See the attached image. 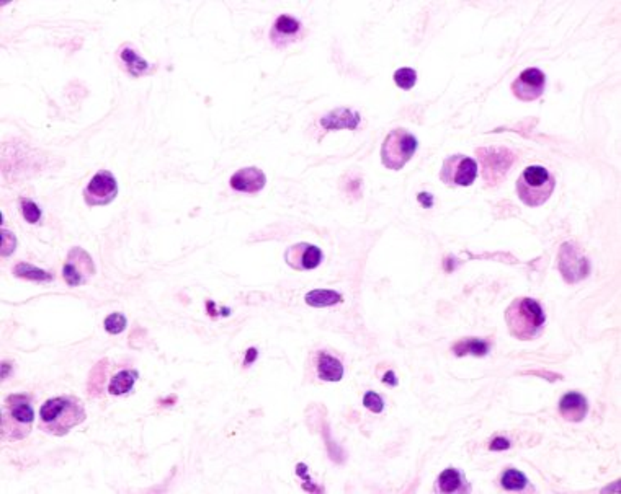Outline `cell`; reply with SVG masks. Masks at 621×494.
Masks as SVG:
<instances>
[{"mask_svg": "<svg viewBox=\"0 0 621 494\" xmlns=\"http://www.w3.org/2000/svg\"><path fill=\"white\" fill-rule=\"evenodd\" d=\"M14 276L20 279L36 281V282H49L53 281V274L41 268H36L30 263H16L14 268Z\"/></svg>", "mask_w": 621, "mask_h": 494, "instance_id": "7402d4cb", "label": "cell"}, {"mask_svg": "<svg viewBox=\"0 0 621 494\" xmlns=\"http://www.w3.org/2000/svg\"><path fill=\"white\" fill-rule=\"evenodd\" d=\"M383 382H385V384H391V387H396V385H398L396 376H394V372H393V371H389V372L385 374V377H383Z\"/></svg>", "mask_w": 621, "mask_h": 494, "instance_id": "d6a6232c", "label": "cell"}, {"mask_svg": "<svg viewBox=\"0 0 621 494\" xmlns=\"http://www.w3.org/2000/svg\"><path fill=\"white\" fill-rule=\"evenodd\" d=\"M285 261L290 268L298 271L315 269L323 261V252L310 243H296L285 252Z\"/></svg>", "mask_w": 621, "mask_h": 494, "instance_id": "7c38bea8", "label": "cell"}, {"mask_svg": "<svg viewBox=\"0 0 621 494\" xmlns=\"http://www.w3.org/2000/svg\"><path fill=\"white\" fill-rule=\"evenodd\" d=\"M361 116L358 111L348 110V108H337L327 113L325 116L320 118V126L325 130H338V129H357L360 126Z\"/></svg>", "mask_w": 621, "mask_h": 494, "instance_id": "2e32d148", "label": "cell"}, {"mask_svg": "<svg viewBox=\"0 0 621 494\" xmlns=\"http://www.w3.org/2000/svg\"><path fill=\"white\" fill-rule=\"evenodd\" d=\"M433 490L440 494H465L471 493V486L458 468L448 467L435 480Z\"/></svg>", "mask_w": 621, "mask_h": 494, "instance_id": "5bb4252c", "label": "cell"}, {"mask_svg": "<svg viewBox=\"0 0 621 494\" xmlns=\"http://www.w3.org/2000/svg\"><path fill=\"white\" fill-rule=\"evenodd\" d=\"M35 424V410L30 396L14 393L4 400L2 405V439L5 442L21 441L30 436Z\"/></svg>", "mask_w": 621, "mask_h": 494, "instance_id": "3957f363", "label": "cell"}, {"mask_svg": "<svg viewBox=\"0 0 621 494\" xmlns=\"http://www.w3.org/2000/svg\"><path fill=\"white\" fill-rule=\"evenodd\" d=\"M363 405L366 410H370L371 413H381L385 410V401L375 391H366L363 396Z\"/></svg>", "mask_w": 621, "mask_h": 494, "instance_id": "f546056e", "label": "cell"}, {"mask_svg": "<svg viewBox=\"0 0 621 494\" xmlns=\"http://www.w3.org/2000/svg\"><path fill=\"white\" fill-rule=\"evenodd\" d=\"M9 367H12V366L9 364V362H2V379L4 380L7 379V376H9V374H7L9 372Z\"/></svg>", "mask_w": 621, "mask_h": 494, "instance_id": "836d02e7", "label": "cell"}, {"mask_svg": "<svg viewBox=\"0 0 621 494\" xmlns=\"http://www.w3.org/2000/svg\"><path fill=\"white\" fill-rule=\"evenodd\" d=\"M301 30V21L296 20L295 16L290 15H280L278 19H276L275 25H273V31H272V39L276 46L281 48L285 46V38L288 39H295L296 35Z\"/></svg>", "mask_w": 621, "mask_h": 494, "instance_id": "e0dca14e", "label": "cell"}, {"mask_svg": "<svg viewBox=\"0 0 621 494\" xmlns=\"http://www.w3.org/2000/svg\"><path fill=\"white\" fill-rule=\"evenodd\" d=\"M20 212L28 224H38L43 217V212L38 204L28 200V197H21L20 200Z\"/></svg>", "mask_w": 621, "mask_h": 494, "instance_id": "484cf974", "label": "cell"}, {"mask_svg": "<svg viewBox=\"0 0 621 494\" xmlns=\"http://www.w3.org/2000/svg\"><path fill=\"white\" fill-rule=\"evenodd\" d=\"M118 196V183L108 170H99L84 190V201L87 206H106Z\"/></svg>", "mask_w": 621, "mask_h": 494, "instance_id": "30bf717a", "label": "cell"}, {"mask_svg": "<svg viewBox=\"0 0 621 494\" xmlns=\"http://www.w3.org/2000/svg\"><path fill=\"white\" fill-rule=\"evenodd\" d=\"M500 485L507 491H523L528 485V478L522 471L509 468L500 475Z\"/></svg>", "mask_w": 621, "mask_h": 494, "instance_id": "d4e9b609", "label": "cell"}, {"mask_svg": "<svg viewBox=\"0 0 621 494\" xmlns=\"http://www.w3.org/2000/svg\"><path fill=\"white\" fill-rule=\"evenodd\" d=\"M16 248V237L14 232L5 230L2 229V249H0V254H2V258H9L12 257L14 252Z\"/></svg>", "mask_w": 621, "mask_h": 494, "instance_id": "f1b7e54d", "label": "cell"}, {"mask_svg": "<svg viewBox=\"0 0 621 494\" xmlns=\"http://www.w3.org/2000/svg\"><path fill=\"white\" fill-rule=\"evenodd\" d=\"M87 419L86 406L81 398L72 395L54 396L39 408L38 428L46 434L62 437Z\"/></svg>", "mask_w": 621, "mask_h": 494, "instance_id": "6da1fadb", "label": "cell"}, {"mask_svg": "<svg viewBox=\"0 0 621 494\" xmlns=\"http://www.w3.org/2000/svg\"><path fill=\"white\" fill-rule=\"evenodd\" d=\"M206 307H208V312H210V315H211V317H216V315H218L216 312H214V302H213V300H208V302H206Z\"/></svg>", "mask_w": 621, "mask_h": 494, "instance_id": "e575fe53", "label": "cell"}, {"mask_svg": "<svg viewBox=\"0 0 621 494\" xmlns=\"http://www.w3.org/2000/svg\"><path fill=\"white\" fill-rule=\"evenodd\" d=\"M106 371H108V361L101 359L97 362V364H95V367L92 369V372H90L87 388L94 396H99V395H101V391H104Z\"/></svg>", "mask_w": 621, "mask_h": 494, "instance_id": "603a6c76", "label": "cell"}, {"mask_svg": "<svg viewBox=\"0 0 621 494\" xmlns=\"http://www.w3.org/2000/svg\"><path fill=\"white\" fill-rule=\"evenodd\" d=\"M265 183H267V177L257 167H244L237 170L229 180L231 188L239 192H247V195H256V192L262 191L265 188Z\"/></svg>", "mask_w": 621, "mask_h": 494, "instance_id": "4fadbf2b", "label": "cell"}, {"mask_svg": "<svg viewBox=\"0 0 621 494\" xmlns=\"http://www.w3.org/2000/svg\"><path fill=\"white\" fill-rule=\"evenodd\" d=\"M126 325H128L126 317H124L123 314H118V312H116V314H110L104 320L105 331L110 333V334H120V333H123L124 329H126Z\"/></svg>", "mask_w": 621, "mask_h": 494, "instance_id": "83f0119b", "label": "cell"}, {"mask_svg": "<svg viewBox=\"0 0 621 494\" xmlns=\"http://www.w3.org/2000/svg\"><path fill=\"white\" fill-rule=\"evenodd\" d=\"M394 82H396L399 88L410 90L417 82V72L414 69H410V67H403V69H398L396 72H394Z\"/></svg>", "mask_w": 621, "mask_h": 494, "instance_id": "4316f807", "label": "cell"}, {"mask_svg": "<svg viewBox=\"0 0 621 494\" xmlns=\"http://www.w3.org/2000/svg\"><path fill=\"white\" fill-rule=\"evenodd\" d=\"M517 195L528 207H538L550 200L556 188V180L545 167L532 165L525 168L517 180Z\"/></svg>", "mask_w": 621, "mask_h": 494, "instance_id": "277c9868", "label": "cell"}, {"mask_svg": "<svg viewBox=\"0 0 621 494\" xmlns=\"http://www.w3.org/2000/svg\"><path fill=\"white\" fill-rule=\"evenodd\" d=\"M138 379H139L138 371H133V369H128V371H120L118 374H115L113 379L110 380L108 393L115 395V396L129 393V391L133 390L134 384H136Z\"/></svg>", "mask_w": 621, "mask_h": 494, "instance_id": "d6986e66", "label": "cell"}, {"mask_svg": "<svg viewBox=\"0 0 621 494\" xmlns=\"http://www.w3.org/2000/svg\"><path fill=\"white\" fill-rule=\"evenodd\" d=\"M121 59H123L124 64H126L128 72L131 73L133 77H138V76H141V73L149 69V62L144 61L136 53V51L131 49V48L121 49Z\"/></svg>", "mask_w": 621, "mask_h": 494, "instance_id": "cb8c5ba5", "label": "cell"}, {"mask_svg": "<svg viewBox=\"0 0 621 494\" xmlns=\"http://www.w3.org/2000/svg\"><path fill=\"white\" fill-rule=\"evenodd\" d=\"M557 268L561 271L564 281L567 284H575L589 276L590 266L580 248L572 242L562 243L557 253Z\"/></svg>", "mask_w": 621, "mask_h": 494, "instance_id": "ba28073f", "label": "cell"}, {"mask_svg": "<svg viewBox=\"0 0 621 494\" xmlns=\"http://www.w3.org/2000/svg\"><path fill=\"white\" fill-rule=\"evenodd\" d=\"M95 274V263L86 249L81 247L71 248L67 253V259L62 268V277L67 286L77 287L87 284L90 277Z\"/></svg>", "mask_w": 621, "mask_h": 494, "instance_id": "9c48e42d", "label": "cell"}, {"mask_svg": "<svg viewBox=\"0 0 621 494\" xmlns=\"http://www.w3.org/2000/svg\"><path fill=\"white\" fill-rule=\"evenodd\" d=\"M306 304L310 307H315V309H323V307H332L337 304L343 302L342 294H338L335 291H329V289H314V291H310L306 294Z\"/></svg>", "mask_w": 621, "mask_h": 494, "instance_id": "44dd1931", "label": "cell"}, {"mask_svg": "<svg viewBox=\"0 0 621 494\" xmlns=\"http://www.w3.org/2000/svg\"><path fill=\"white\" fill-rule=\"evenodd\" d=\"M483 168V178L489 185H497L509 172L513 160V153L505 147H485L476 150Z\"/></svg>", "mask_w": 621, "mask_h": 494, "instance_id": "52a82bcc", "label": "cell"}, {"mask_svg": "<svg viewBox=\"0 0 621 494\" xmlns=\"http://www.w3.org/2000/svg\"><path fill=\"white\" fill-rule=\"evenodd\" d=\"M318 376L324 382H340L343 377L342 362L323 351L318 356Z\"/></svg>", "mask_w": 621, "mask_h": 494, "instance_id": "ac0fdd59", "label": "cell"}, {"mask_svg": "<svg viewBox=\"0 0 621 494\" xmlns=\"http://www.w3.org/2000/svg\"><path fill=\"white\" fill-rule=\"evenodd\" d=\"M559 413L569 423H580L589 413V403L584 395L577 391H569L559 401Z\"/></svg>", "mask_w": 621, "mask_h": 494, "instance_id": "9a60e30c", "label": "cell"}, {"mask_svg": "<svg viewBox=\"0 0 621 494\" xmlns=\"http://www.w3.org/2000/svg\"><path fill=\"white\" fill-rule=\"evenodd\" d=\"M478 178V163L474 158L455 153L443 160L440 180L447 186H471Z\"/></svg>", "mask_w": 621, "mask_h": 494, "instance_id": "8992f818", "label": "cell"}, {"mask_svg": "<svg viewBox=\"0 0 621 494\" xmlns=\"http://www.w3.org/2000/svg\"><path fill=\"white\" fill-rule=\"evenodd\" d=\"M509 447H510V442H509V439H505V437H495V439L489 444V448L494 452L507 451Z\"/></svg>", "mask_w": 621, "mask_h": 494, "instance_id": "4dcf8cb0", "label": "cell"}, {"mask_svg": "<svg viewBox=\"0 0 621 494\" xmlns=\"http://www.w3.org/2000/svg\"><path fill=\"white\" fill-rule=\"evenodd\" d=\"M505 323L513 338L530 341L543 331L546 315L535 299L518 297L505 310Z\"/></svg>", "mask_w": 621, "mask_h": 494, "instance_id": "7a4b0ae2", "label": "cell"}, {"mask_svg": "<svg viewBox=\"0 0 621 494\" xmlns=\"http://www.w3.org/2000/svg\"><path fill=\"white\" fill-rule=\"evenodd\" d=\"M419 147L408 129L398 128L389 133L381 145V162L389 170H403Z\"/></svg>", "mask_w": 621, "mask_h": 494, "instance_id": "5b68a950", "label": "cell"}, {"mask_svg": "<svg viewBox=\"0 0 621 494\" xmlns=\"http://www.w3.org/2000/svg\"><path fill=\"white\" fill-rule=\"evenodd\" d=\"M257 356H258V351H257L256 348H251V349H248L247 353H246V361H244V364H246V366H251L252 362L257 359Z\"/></svg>", "mask_w": 621, "mask_h": 494, "instance_id": "1f68e13d", "label": "cell"}, {"mask_svg": "<svg viewBox=\"0 0 621 494\" xmlns=\"http://www.w3.org/2000/svg\"><path fill=\"white\" fill-rule=\"evenodd\" d=\"M546 76L540 69L530 67L512 83V92L520 101H535L545 93Z\"/></svg>", "mask_w": 621, "mask_h": 494, "instance_id": "8fae6325", "label": "cell"}, {"mask_svg": "<svg viewBox=\"0 0 621 494\" xmlns=\"http://www.w3.org/2000/svg\"><path fill=\"white\" fill-rule=\"evenodd\" d=\"M451 349H453V353L458 357L468 356V354L483 357L489 353L490 343L483 341V339H478V338H465L456 344H453V348Z\"/></svg>", "mask_w": 621, "mask_h": 494, "instance_id": "ffe728a7", "label": "cell"}]
</instances>
